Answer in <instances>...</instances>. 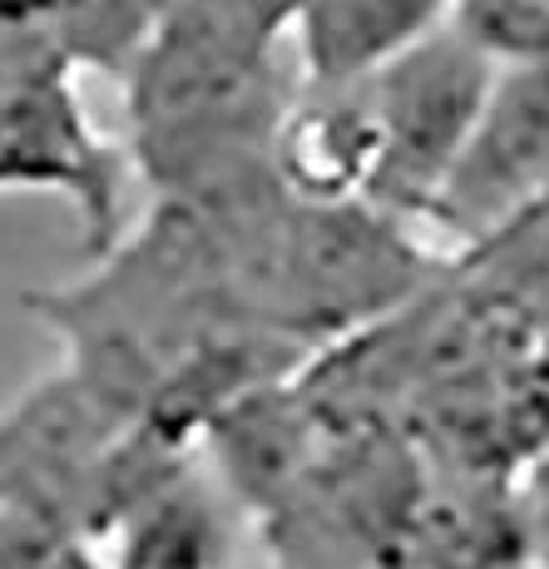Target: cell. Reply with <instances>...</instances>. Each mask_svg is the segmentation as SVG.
<instances>
[{
  "instance_id": "6",
  "label": "cell",
  "mask_w": 549,
  "mask_h": 569,
  "mask_svg": "<svg viewBox=\"0 0 549 569\" xmlns=\"http://www.w3.org/2000/svg\"><path fill=\"white\" fill-rule=\"evenodd\" d=\"M450 30L490 64H549V0H450Z\"/></svg>"
},
{
  "instance_id": "2",
  "label": "cell",
  "mask_w": 549,
  "mask_h": 569,
  "mask_svg": "<svg viewBox=\"0 0 549 569\" xmlns=\"http://www.w3.org/2000/svg\"><path fill=\"white\" fill-rule=\"evenodd\" d=\"M496 70L500 64H490L460 30L441 26L367 74L377 109V173L367 208L421 238L426 208L466 144Z\"/></svg>"
},
{
  "instance_id": "4",
  "label": "cell",
  "mask_w": 549,
  "mask_h": 569,
  "mask_svg": "<svg viewBox=\"0 0 549 569\" xmlns=\"http://www.w3.org/2000/svg\"><path fill=\"white\" fill-rule=\"evenodd\" d=\"M228 550L233 516L223 490L193 466V451L163 466L94 545L104 569H223Z\"/></svg>"
},
{
  "instance_id": "5",
  "label": "cell",
  "mask_w": 549,
  "mask_h": 569,
  "mask_svg": "<svg viewBox=\"0 0 549 569\" xmlns=\"http://www.w3.org/2000/svg\"><path fill=\"white\" fill-rule=\"evenodd\" d=\"M450 0H307L298 16V80H361L441 30Z\"/></svg>"
},
{
  "instance_id": "3",
  "label": "cell",
  "mask_w": 549,
  "mask_h": 569,
  "mask_svg": "<svg viewBox=\"0 0 549 569\" xmlns=\"http://www.w3.org/2000/svg\"><path fill=\"white\" fill-rule=\"evenodd\" d=\"M549 208V64H505L426 208L436 243L486 248Z\"/></svg>"
},
{
  "instance_id": "7",
  "label": "cell",
  "mask_w": 549,
  "mask_h": 569,
  "mask_svg": "<svg viewBox=\"0 0 549 569\" xmlns=\"http://www.w3.org/2000/svg\"><path fill=\"white\" fill-rule=\"evenodd\" d=\"M0 569H104V560L50 525L0 510Z\"/></svg>"
},
{
  "instance_id": "1",
  "label": "cell",
  "mask_w": 549,
  "mask_h": 569,
  "mask_svg": "<svg viewBox=\"0 0 549 569\" xmlns=\"http://www.w3.org/2000/svg\"><path fill=\"white\" fill-rule=\"evenodd\" d=\"M307 0H169L124 70L129 154L159 203H238L278 179V129L298 90L282 40Z\"/></svg>"
}]
</instances>
